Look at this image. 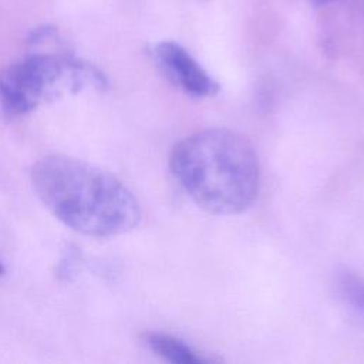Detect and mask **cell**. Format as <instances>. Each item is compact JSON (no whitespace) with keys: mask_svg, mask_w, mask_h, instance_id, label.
<instances>
[{"mask_svg":"<svg viewBox=\"0 0 364 364\" xmlns=\"http://www.w3.org/2000/svg\"><path fill=\"white\" fill-rule=\"evenodd\" d=\"M4 273V267H3V264L0 263V276Z\"/></svg>","mask_w":364,"mask_h":364,"instance_id":"cell-8","label":"cell"},{"mask_svg":"<svg viewBox=\"0 0 364 364\" xmlns=\"http://www.w3.org/2000/svg\"><path fill=\"white\" fill-rule=\"evenodd\" d=\"M169 169L185 193L213 215H235L255 200L260 185L257 155L237 132L209 128L176 142Z\"/></svg>","mask_w":364,"mask_h":364,"instance_id":"cell-2","label":"cell"},{"mask_svg":"<svg viewBox=\"0 0 364 364\" xmlns=\"http://www.w3.org/2000/svg\"><path fill=\"white\" fill-rule=\"evenodd\" d=\"M142 341L152 353L173 364H202L206 361L191 346L166 333L146 331Z\"/></svg>","mask_w":364,"mask_h":364,"instance_id":"cell-5","label":"cell"},{"mask_svg":"<svg viewBox=\"0 0 364 364\" xmlns=\"http://www.w3.org/2000/svg\"><path fill=\"white\" fill-rule=\"evenodd\" d=\"M30 179L46 208L70 229L97 237L132 230L141 220L134 192L115 175L68 155L37 161Z\"/></svg>","mask_w":364,"mask_h":364,"instance_id":"cell-1","label":"cell"},{"mask_svg":"<svg viewBox=\"0 0 364 364\" xmlns=\"http://www.w3.org/2000/svg\"><path fill=\"white\" fill-rule=\"evenodd\" d=\"M313 4H317V6H323V4H330V3H334V1H338V0H310Z\"/></svg>","mask_w":364,"mask_h":364,"instance_id":"cell-7","label":"cell"},{"mask_svg":"<svg viewBox=\"0 0 364 364\" xmlns=\"http://www.w3.org/2000/svg\"><path fill=\"white\" fill-rule=\"evenodd\" d=\"M336 287L344 304L364 321V277L344 269L337 273Z\"/></svg>","mask_w":364,"mask_h":364,"instance_id":"cell-6","label":"cell"},{"mask_svg":"<svg viewBox=\"0 0 364 364\" xmlns=\"http://www.w3.org/2000/svg\"><path fill=\"white\" fill-rule=\"evenodd\" d=\"M88 84L104 87L105 78L71 55L33 53L0 73V108L9 115L27 114L60 90L75 91Z\"/></svg>","mask_w":364,"mask_h":364,"instance_id":"cell-3","label":"cell"},{"mask_svg":"<svg viewBox=\"0 0 364 364\" xmlns=\"http://www.w3.org/2000/svg\"><path fill=\"white\" fill-rule=\"evenodd\" d=\"M154 53L165 75L185 94L193 98H206L219 91L218 82L181 44L162 41L156 44Z\"/></svg>","mask_w":364,"mask_h":364,"instance_id":"cell-4","label":"cell"}]
</instances>
